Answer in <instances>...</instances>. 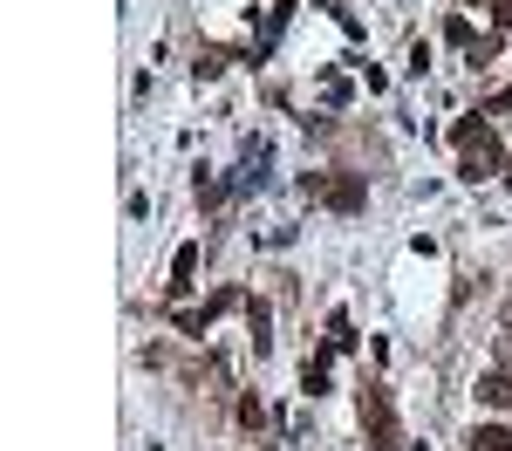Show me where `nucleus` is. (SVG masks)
Returning <instances> with one entry per match:
<instances>
[{"mask_svg":"<svg viewBox=\"0 0 512 451\" xmlns=\"http://www.w3.org/2000/svg\"><path fill=\"white\" fill-rule=\"evenodd\" d=\"M301 390H308V397L328 390V356H308V363H301Z\"/></svg>","mask_w":512,"mask_h":451,"instance_id":"8","label":"nucleus"},{"mask_svg":"<svg viewBox=\"0 0 512 451\" xmlns=\"http://www.w3.org/2000/svg\"><path fill=\"white\" fill-rule=\"evenodd\" d=\"M472 397H478V410H512V376H506V369H485Z\"/></svg>","mask_w":512,"mask_h":451,"instance_id":"3","label":"nucleus"},{"mask_svg":"<svg viewBox=\"0 0 512 451\" xmlns=\"http://www.w3.org/2000/svg\"><path fill=\"white\" fill-rule=\"evenodd\" d=\"M192 274H198V240H185L171 253V294H192Z\"/></svg>","mask_w":512,"mask_h":451,"instance_id":"4","label":"nucleus"},{"mask_svg":"<svg viewBox=\"0 0 512 451\" xmlns=\"http://www.w3.org/2000/svg\"><path fill=\"white\" fill-rule=\"evenodd\" d=\"M362 424L376 431V445H383V451L396 445V424H390V404H383V390H362Z\"/></svg>","mask_w":512,"mask_h":451,"instance_id":"2","label":"nucleus"},{"mask_svg":"<svg viewBox=\"0 0 512 451\" xmlns=\"http://www.w3.org/2000/svg\"><path fill=\"white\" fill-rule=\"evenodd\" d=\"M506 185H512V171H506Z\"/></svg>","mask_w":512,"mask_h":451,"instance_id":"10","label":"nucleus"},{"mask_svg":"<svg viewBox=\"0 0 512 451\" xmlns=\"http://www.w3.org/2000/svg\"><path fill=\"white\" fill-rule=\"evenodd\" d=\"M246 328H253V349H267V342H274V335H267V328H274L267 301H246Z\"/></svg>","mask_w":512,"mask_h":451,"instance_id":"6","label":"nucleus"},{"mask_svg":"<svg viewBox=\"0 0 512 451\" xmlns=\"http://www.w3.org/2000/svg\"><path fill=\"white\" fill-rule=\"evenodd\" d=\"M192 76H198V82H219V76H226V55H219V48H198Z\"/></svg>","mask_w":512,"mask_h":451,"instance_id":"9","label":"nucleus"},{"mask_svg":"<svg viewBox=\"0 0 512 451\" xmlns=\"http://www.w3.org/2000/svg\"><path fill=\"white\" fill-rule=\"evenodd\" d=\"M444 41L472 55V48H478V35H472V14H451V21H444Z\"/></svg>","mask_w":512,"mask_h":451,"instance_id":"7","label":"nucleus"},{"mask_svg":"<svg viewBox=\"0 0 512 451\" xmlns=\"http://www.w3.org/2000/svg\"><path fill=\"white\" fill-rule=\"evenodd\" d=\"M451 144H458V178L465 185H485V178H506V144H499V130L485 117H465L458 130H451Z\"/></svg>","mask_w":512,"mask_h":451,"instance_id":"1","label":"nucleus"},{"mask_svg":"<svg viewBox=\"0 0 512 451\" xmlns=\"http://www.w3.org/2000/svg\"><path fill=\"white\" fill-rule=\"evenodd\" d=\"M472 451H512V424H472Z\"/></svg>","mask_w":512,"mask_h":451,"instance_id":"5","label":"nucleus"}]
</instances>
